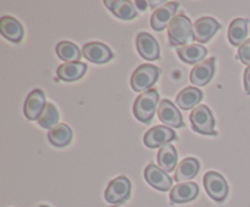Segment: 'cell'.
<instances>
[{
  "label": "cell",
  "mask_w": 250,
  "mask_h": 207,
  "mask_svg": "<svg viewBox=\"0 0 250 207\" xmlns=\"http://www.w3.org/2000/svg\"><path fill=\"white\" fill-rule=\"evenodd\" d=\"M87 72V65L83 62H72V63H63L59 66L58 77L65 82H75V80L81 79Z\"/></svg>",
  "instance_id": "obj_21"
},
{
  "label": "cell",
  "mask_w": 250,
  "mask_h": 207,
  "mask_svg": "<svg viewBox=\"0 0 250 207\" xmlns=\"http://www.w3.org/2000/svg\"><path fill=\"white\" fill-rule=\"evenodd\" d=\"M238 58L244 63V65L250 66V39H247L243 45L239 46L238 49Z\"/></svg>",
  "instance_id": "obj_28"
},
{
  "label": "cell",
  "mask_w": 250,
  "mask_h": 207,
  "mask_svg": "<svg viewBox=\"0 0 250 207\" xmlns=\"http://www.w3.org/2000/svg\"><path fill=\"white\" fill-rule=\"evenodd\" d=\"M158 116L163 123L166 126L173 127V128H182L185 127L182 114L178 111L177 107L170 100H161L158 107Z\"/></svg>",
  "instance_id": "obj_13"
},
{
  "label": "cell",
  "mask_w": 250,
  "mask_h": 207,
  "mask_svg": "<svg viewBox=\"0 0 250 207\" xmlns=\"http://www.w3.org/2000/svg\"><path fill=\"white\" fill-rule=\"evenodd\" d=\"M131 180L125 175L115 178L105 190V200L111 205H121L131 196Z\"/></svg>",
  "instance_id": "obj_5"
},
{
  "label": "cell",
  "mask_w": 250,
  "mask_h": 207,
  "mask_svg": "<svg viewBox=\"0 0 250 207\" xmlns=\"http://www.w3.org/2000/svg\"><path fill=\"white\" fill-rule=\"evenodd\" d=\"M159 104V93L156 89H150L144 92L136 99L133 105L134 117L142 123H150L156 106Z\"/></svg>",
  "instance_id": "obj_2"
},
{
  "label": "cell",
  "mask_w": 250,
  "mask_h": 207,
  "mask_svg": "<svg viewBox=\"0 0 250 207\" xmlns=\"http://www.w3.org/2000/svg\"><path fill=\"white\" fill-rule=\"evenodd\" d=\"M203 92L195 87H188L183 89L180 94L177 95L176 104L182 110H190L193 107H197L198 104L202 101Z\"/></svg>",
  "instance_id": "obj_23"
},
{
  "label": "cell",
  "mask_w": 250,
  "mask_h": 207,
  "mask_svg": "<svg viewBox=\"0 0 250 207\" xmlns=\"http://www.w3.org/2000/svg\"><path fill=\"white\" fill-rule=\"evenodd\" d=\"M82 54L89 62L97 63V65L109 62L114 57V54L110 50L109 46L103 43H99V41H93V43L85 44L83 46Z\"/></svg>",
  "instance_id": "obj_11"
},
{
  "label": "cell",
  "mask_w": 250,
  "mask_h": 207,
  "mask_svg": "<svg viewBox=\"0 0 250 207\" xmlns=\"http://www.w3.org/2000/svg\"><path fill=\"white\" fill-rule=\"evenodd\" d=\"M178 155L177 150L172 144H166L160 148L158 152V165L161 169L167 172H172L177 165Z\"/></svg>",
  "instance_id": "obj_24"
},
{
  "label": "cell",
  "mask_w": 250,
  "mask_h": 207,
  "mask_svg": "<svg viewBox=\"0 0 250 207\" xmlns=\"http://www.w3.org/2000/svg\"><path fill=\"white\" fill-rule=\"evenodd\" d=\"M0 32L4 38L12 43H21L23 39V27L15 17L2 16L0 19Z\"/></svg>",
  "instance_id": "obj_17"
},
{
  "label": "cell",
  "mask_w": 250,
  "mask_h": 207,
  "mask_svg": "<svg viewBox=\"0 0 250 207\" xmlns=\"http://www.w3.org/2000/svg\"><path fill=\"white\" fill-rule=\"evenodd\" d=\"M45 105V94H44L43 90L34 89L33 92L29 93V95L26 99V102H24V116L29 121H38L39 116L43 112Z\"/></svg>",
  "instance_id": "obj_15"
},
{
  "label": "cell",
  "mask_w": 250,
  "mask_h": 207,
  "mask_svg": "<svg viewBox=\"0 0 250 207\" xmlns=\"http://www.w3.org/2000/svg\"><path fill=\"white\" fill-rule=\"evenodd\" d=\"M137 50L139 55L146 61H155L160 58V46L151 34L139 33L136 39Z\"/></svg>",
  "instance_id": "obj_10"
},
{
  "label": "cell",
  "mask_w": 250,
  "mask_h": 207,
  "mask_svg": "<svg viewBox=\"0 0 250 207\" xmlns=\"http://www.w3.org/2000/svg\"><path fill=\"white\" fill-rule=\"evenodd\" d=\"M177 54L183 62L188 65H197L202 62V60H204L208 50L205 46L199 45V44H189V45L180 46L177 49Z\"/></svg>",
  "instance_id": "obj_19"
},
{
  "label": "cell",
  "mask_w": 250,
  "mask_h": 207,
  "mask_svg": "<svg viewBox=\"0 0 250 207\" xmlns=\"http://www.w3.org/2000/svg\"><path fill=\"white\" fill-rule=\"evenodd\" d=\"M215 57H210L208 60L197 63L190 72V82L197 87H204L209 84L215 75Z\"/></svg>",
  "instance_id": "obj_14"
},
{
  "label": "cell",
  "mask_w": 250,
  "mask_h": 207,
  "mask_svg": "<svg viewBox=\"0 0 250 207\" xmlns=\"http://www.w3.org/2000/svg\"><path fill=\"white\" fill-rule=\"evenodd\" d=\"M160 68H158L154 65H141L137 67L133 75L131 77V85L134 92H148L153 88L154 84H156L159 77H160Z\"/></svg>",
  "instance_id": "obj_3"
},
{
  "label": "cell",
  "mask_w": 250,
  "mask_h": 207,
  "mask_svg": "<svg viewBox=\"0 0 250 207\" xmlns=\"http://www.w3.org/2000/svg\"><path fill=\"white\" fill-rule=\"evenodd\" d=\"M38 207H50V206H48V205H39Z\"/></svg>",
  "instance_id": "obj_31"
},
{
  "label": "cell",
  "mask_w": 250,
  "mask_h": 207,
  "mask_svg": "<svg viewBox=\"0 0 250 207\" xmlns=\"http://www.w3.org/2000/svg\"><path fill=\"white\" fill-rule=\"evenodd\" d=\"M177 139L175 132L167 126H156L154 128L149 129L144 135V145L149 149L163 148L164 145L168 144L170 141Z\"/></svg>",
  "instance_id": "obj_7"
},
{
  "label": "cell",
  "mask_w": 250,
  "mask_h": 207,
  "mask_svg": "<svg viewBox=\"0 0 250 207\" xmlns=\"http://www.w3.org/2000/svg\"><path fill=\"white\" fill-rule=\"evenodd\" d=\"M199 195V187L194 182L180 183L170 191V200L172 204H185L193 201Z\"/></svg>",
  "instance_id": "obj_16"
},
{
  "label": "cell",
  "mask_w": 250,
  "mask_h": 207,
  "mask_svg": "<svg viewBox=\"0 0 250 207\" xmlns=\"http://www.w3.org/2000/svg\"><path fill=\"white\" fill-rule=\"evenodd\" d=\"M48 139L56 148H63V146H67L72 140V131L66 124L59 123L49 131Z\"/></svg>",
  "instance_id": "obj_25"
},
{
  "label": "cell",
  "mask_w": 250,
  "mask_h": 207,
  "mask_svg": "<svg viewBox=\"0 0 250 207\" xmlns=\"http://www.w3.org/2000/svg\"><path fill=\"white\" fill-rule=\"evenodd\" d=\"M221 28V24L212 17H202L193 24L194 40L199 43H208Z\"/></svg>",
  "instance_id": "obj_12"
},
{
  "label": "cell",
  "mask_w": 250,
  "mask_h": 207,
  "mask_svg": "<svg viewBox=\"0 0 250 207\" xmlns=\"http://www.w3.org/2000/svg\"><path fill=\"white\" fill-rule=\"evenodd\" d=\"M193 131L204 135H215V118L207 105H198L189 116Z\"/></svg>",
  "instance_id": "obj_4"
},
{
  "label": "cell",
  "mask_w": 250,
  "mask_h": 207,
  "mask_svg": "<svg viewBox=\"0 0 250 207\" xmlns=\"http://www.w3.org/2000/svg\"><path fill=\"white\" fill-rule=\"evenodd\" d=\"M203 183H204L205 191L212 200L217 202H222L226 200L227 195H229V184L219 172H215V170L207 172Z\"/></svg>",
  "instance_id": "obj_6"
},
{
  "label": "cell",
  "mask_w": 250,
  "mask_h": 207,
  "mask_svg": "<svg viewBox=\"0 0 250 207\" xmlns=\"http://www.w3.org/2000/svg\"><path fill=\"white\" fill-rule=\"evenodd\" d=\"M104 4L107 9L111 10L115 16L125 21H129L138 16L136 6L129 0H105Z\"/></svg>",
  "instance_id": "obj_18"
},
{
  "label": "cell",
  "mask_w": 250,
  "mask_h": 207,
  "mask_svg": "<svg viewBox=\"0 0 250 207\" xmlns=\"http://www.w3.org/2000/svg\"><path fill=\"white\" fill-rule=\"evenodd\" d=\"M56 54H58L59 58L65 61L66 63L81 62V58H82L80 48L76 44L66 40L60 41L56 45Z\"/></svg>",
  "instance_id": "obj_26"
},
{
  "label": "cell",
  "mask_w": 250,
  "mask_h": 207,
  "mask_svg": "<svg viewBox=\"0 0 250 207\" xmlns=\"http://www.w3.org/2000/svg\"><path fill=\"white\" fill-rule=\"evenodd\" d=\"M168 40L172 46H185L194 39L193 24L186 15H176L167 27Z\"/></svg>",
  "instance_id": "obj_1"
},
{
  "label": "cell",
  "mask_w": 250,
  "mask_h": 207,
  "mask_svg": "<svg viewBox=\"0 0 250 207\" xmlns=\"http://www.w3.org/2000/svg\"><path fill=\"white\" fill-rule=\"evenodd\" d=\"M137 9L142 10V11H146L148 9V2L146 1H136Z\"/></svg>",
  "instance_id": "obj_30"
},
{
  "label": "cell",
  "mask_w": 250,
  "mask_h": 207,
  "mask_svg": "<svg viewBox=\"0 0 250 207\" xmlns=\"http://www.w3.org/2000/svg\"><path fill=\"white\" fill-rule=\"evenodd\" d=\"M200 162L194 157H187L178 163L175 172L176 182L185 183L187 180L193 179L199 173Z\"/></svg>",
  "instance_id": "obj_20"
},
{
  "label": "cell",
  "mask_w": 250,
  "mask_h": 207,
  "mask_svg": "<svg viewBox=\"0 0 250 207\" xmlns=\"http://www.w3.org/2000/svg\"><path fill=\"white\" fill-rule=\"evenodd\" d=\"M243 80H244V90H246L247 94L250 95V66L249 67H247L246 71H244Z\"/></svg>",
  "instance_id": "obj_29"
},
{
  "label": "cell",
  "mask_w": 250,
  "mask_h": 207,
  "mask_svg": "<svg viewBox=\"0 0 250 207\" xmlns=\"http://www.w3.org/2000/svg\"><path fill=\"white\" fill-rule=\"evenodd\" d=\"M180 4L176 1L166 2L163 6L155 9L153 12L150 19V26L154 31L161 32L168 27L170 22L172 21L173 17L176 16V11H177Z\"/></svg>",
  "instance_id": "obj_9"
},
{
  "label": "cell",
  "mask_w": 250,
  "mask_h": 207,
  "mask_svg": "<svg viewBox=\"0 0 250 207\" xmlns=\"http://www.w3.org/2000/svg\"><path fill=\"white\" fill-rule=\"evenodd\" d=\"M59 118H60V114H59V111L53 102H46L43 112H42V114L38 118V123L43 128L51 129L56 124H59Z\"/></svg>",
  "instance_id": "obj_27"
},
{
  "label": "cell",
  "mask_w": 250,
  "mask_h": 207,
  "mask_svg": "<svg viewBox=\"0 0 250 207\" xmlns=\"http://www.w3.org/2000/svg\"><path fill=\"white\" fill-rule=\"evenodd\" d=\"M144 178L149 185L160 191H168L172 188V179L155 163L150 162L144 169Z\"/></svg>",
  "instance_id": "obj_8"
},
{
  "label": "cell",
  "mask_w": 250,
  "mask_h": 207,
  "mask_svg": "<svg viewBox=\"0 0 250 207\" xmlns=\"http://www.w3.org/2000/svg\"><path fill=\"white\" fill-rule=\"evenodd\" d=\"M248 23L249 21L247 19H236L231 22L229 28V40L232 45L241 46L246 43Z\"/></svg>",
  "instance_id": "obj_22"
}]
</instances>
